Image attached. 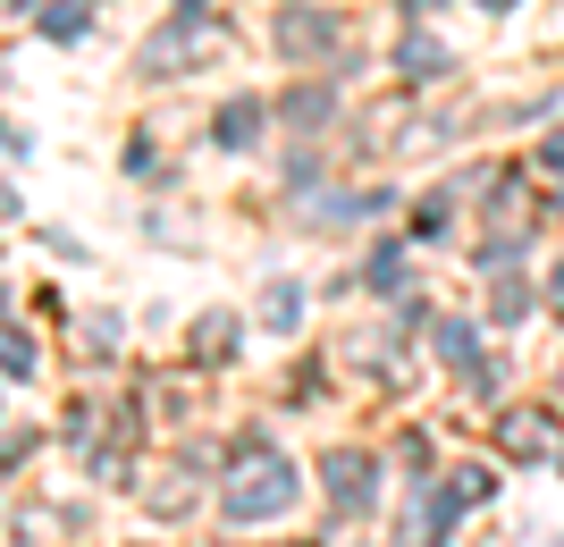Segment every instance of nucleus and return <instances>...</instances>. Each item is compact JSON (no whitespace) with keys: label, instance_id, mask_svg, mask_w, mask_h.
Listing matches in <instances>:
<instances>
[{"label":"nucleus","instance_id":"nucleus-2","mask_svg":"<svg viewBox=\"0 0 564 547\" xmlns=\"http://www.w3.org/2000/svg\"><path fill=\"white\" fill-rule=\"evenodd\" d=\"M362 455H329V505L337 514H362V497H371V489H362Z\"/></svg>","mask_w":564,"mask_h":547},{"label":"nucleus","instance_id":"nucleus-12","mask_svg":"<svg viewBox=\"0 0 564 547\" xmlns=\"http://www.w3.org/2000/svg\"><path fill=\"white\" fill-rule=\"evenodd\" d=\"M371 286H379V295H397V286H404V253H379V262H371Z\"/></svg>","mask_w":564,"mask_h":547},{"label":"nucleus","instance_id":"nucleus-18","mask_svg":"<svg viewBox=\"0 0 564 547\" xmlns=\"http://www.w3.org/2000/svg\"><path fill=\"white\" fill-rule=\"evenodd\" d=\"M186 9H203V0H186Z\"/></svg>","mask_w":564,"mask_h":547},{"label":"nucleus","instance_id":"nucleus-11","mask_svg":"<svg viewBox=\"0 0 564 547\" xmlns=\"http://www.w3.org/2000/svg\"><path fill=\"white\" fill-rule=\"evenodd\" d=\"M447 219H455V203H447V194H430V203H422V219H413V228H422V237H447Z\"/></svg>","mask_w":564,"mask_h":547},{"label":"nucleus","instance_id":"nucleus-9","mask_svg":"<svg viewBox=\"0 0 564 547\" xmlns=\"http://www.w3.org/2000/svg\"><path fill=\"white\" fill-rule=\"evenodd\" d=\"M547 447V422L540 413H514V422H506V455H540Z\"/></svg>","mask_w":564,"mask_h":547},{"label":"nucleus","instance_id":"nucleus-5","mask_svg":"<svg viewBox=\"0 0 564 547\" xmlns=\"http://www.w3.org/2000/svg\"><path fill=\"white\" fill-rule=\"evenodd\" d=\"M438 354H447L464 380H489V371H480V354H471V329H464V320H438Z\"/></svg>","mask_w":564,"mask_h":547},{"label":"nucleus","instance_id":"nucleus-14","mask_svg":"<svg viewBox=\"0 0 564 547\" xmlns=\"http://www.w3.org/2000/svg\"><path fill=\"white\" fill-rule=\"evenodd\" d=\"M43 25H51V34H85V9H76V0H59V9H51Z\"/></svg>","mask_w":564,"mask_h":547},{"label":"nucleus","instance_id":"nucleus-7","mask_svg":"<svg viewBox=\"0 0 564 547\" xmlns=\"http://www.w3.org/2000/svg\"><path fill=\"white\" fill-rule=\"evenodd\" d=\"M261 320H270V329H295V320H304V286L279 278L270 295H261Z\"/></svg>","mask_w":564,"mask_h":547},{"label":"nucleus","instance_id":"nucleus-3","mask_svg":"<svg viewBox=\"0 0 564 547\" xmlns=\"http://www.w3.org/2000/svg\"><path fill=\"white\" fill-rule=\"evenodd\" d=\"M397 68L413 76V85H430V76H447V43H430V34H413V43L397 51Z\"/></svg>","mask_w":564,"mask_h":547},{"label":"nucleus","instance_id":"nucleus-6","mask_svg":"<svg viewBox=\"0 0 564 547\" xmlns=\"http://www.w3.org/2000/svg\"><path fill=\"white\" fill-rule=\"evenodd\" d=\"M253 135H261V101H228V110H219V143H228V152H245Z\"/></svg>","mask_w":564,"mask_h":547},{"label":"nucleus","instance_id":"nucleus-1","mask_svg":"<svg viewBox=\"0 0 564 547\" xmlns=\"http://www.w3.org/2000/svg\"><path fill=\"white\" fill-rule=\"evenodd\" d=\"M295 497H304V480H295V463L270 455V447H253V455H245V472L228 480V514H236V523H270V514H286Z\"/></svg>","mask_w":564,"mask_h":547},{"label":"nucleus","instance_id":"nucleus-10","mask_svg":"<svg viewBox=\"0 0 564 547\" xmlns=\"http://www.w3.org/2000/svg\"><path fill=\"white\" fill-rule=\"evenodd\" d=\"M286 119H295V127H321V119H329V94H321V85H312V94H286Z\"/></svg>","mask_w":564,"mask_h":547},{"label":"nucleus","instance_id":"nucleus-15","mask_svg":"<svg viewBox=\"0 0 564 547\" xmlns=\"http://www.w3.org/2000/svg\"><path fill=\"white\" fill-rule=\"evenodd\" d=\"M540 168H564V135H547V143H540Z\"/></svg>","mask_w":564,"mask_h":547},{"label":"nucleus","instance_id":"nucleus-4","mask_svg":"<svg viewBox=\"0 0 564 547\" xmlns=\"http://www.w3.org/2000/svg\"><path fill=\"white\" fill-rule=\"evenodd\" d=\"M329 34H337V25H329V18H312V9L279 18V43H286V51H329Z\"/></svg>","mask_w":564,"mask_h":547},{"label":"nucleus","instance_id":"nucleus-17","mask_svg":"<svg viewBox=\"0 0 564 547\" xmlns=\"http://www.w3.org/2000/svg\"><path fill=\"white\" fill-rule=\"evenodd\" d=\"M480 9H514V0H480Z\"/></svg>","mask_w":564,"mask_h":547},{"label":"nucleus","instance_id":"nucleus-16","mask_svg":"<svg viewBox=\"0 0 564 547\" xmlns=\"http://www.w3.org/2000/svg\"><path fill=\"white\" fill-rule=\"evenodd\" d=\"M404 9H413V18H430V9H438V0H404Z\"/></svg>","mask_w":564,"mask_h":547},{"label":"nucleus","instance_id":"nucleus-13","mask_svg":"<svg viewBox=\"0 0 564 547\" xmlns=\"http://www.w3.org/2000/svg\"><path fill=\"white\" fill-rule=\"evenodd\" d=\"M0 371H34V346H25V337H0Z\"/></svg>","mask_w":564,"mask_h":547},{"label":"nucleus","instance_id":"nucleus-8","mask_svg":"<svg viewBox=\"0 0 564 547\" xmlns=\"http://www.w3.org/2000/svg\"><path fill=\"white\" fill-rule=\"evenodd\" d=\"M489 311H497V320H522V311H531V286H522L514 270H506V278L489 286Z\"/></svg>","mask_w":564,"mask_h":547}]
</instances>
